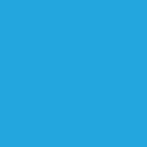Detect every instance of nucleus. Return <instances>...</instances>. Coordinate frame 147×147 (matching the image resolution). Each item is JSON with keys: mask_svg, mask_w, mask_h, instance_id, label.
<instances>
[]
</instances>
